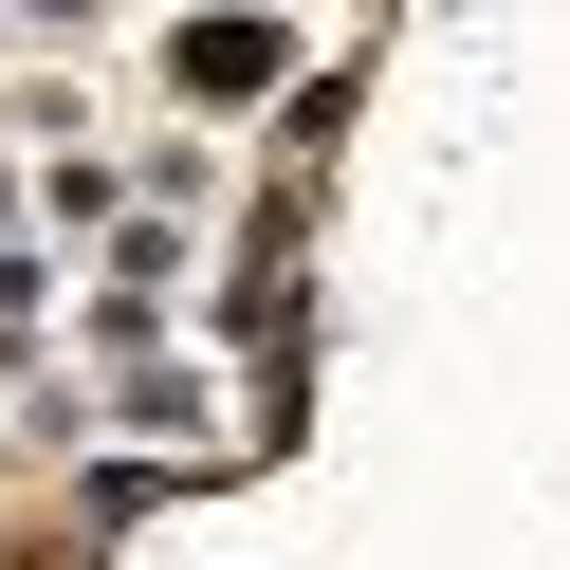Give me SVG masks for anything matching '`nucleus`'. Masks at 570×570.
Masks as SVG:
<instances>
[{
    "instance_id": "nucleus-1",
    "label": "nucleus",
    "mask_w": 570,
    "mask_h": 570,
    "mask_svg": "<svg viewBox=\"0 0 570 570\" xmlns=\"http://www.w3.org/2000/svg\"><path fill=\"white\" fill-rule=\"evenodd\" d=\"M185 75H203V92H258V75H276V38H258V19H222V38H185Z\"/></svg>"
}]
</instances>
